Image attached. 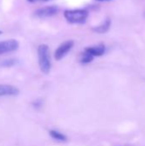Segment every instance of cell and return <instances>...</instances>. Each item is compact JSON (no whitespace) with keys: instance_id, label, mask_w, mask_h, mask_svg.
I'll return each instance as SVG.
<instances>
[{"instance_id":"1","label":"cell","mask_w":145,"mask_h":146,"mask_svg":"<svg viewBox=\"0 0 145 146\" xmlns=\"http://www.w3.org/2000/svg\"><path fill=\"white\" fill-rule=\"evenodd\" d=\"M38 58L41 72L45 74H49L51 68V62L49 46L47 44H42L38 47Z\"/></svg>"},{"instance_id":"2","label":"cell","mask_w":145,"mask_h":146,"mask_svg":"<svg viewBox=\"0 0 145 146\" xmlns=\"http://www.w3.org/2000/svg\"><path fill=\"white\" fill-rule=\"evenodd\" d=\"M63 15L67 21L71 24H84L89 16L88 11L84 9L65 10Z\"/></svg>"},{"instance_id":"3","label":"cell","mask_w":145,"mask_h":146,"mask_svg":"<svg viewBox=\"0 0 145 146\" xmlns=\"http://www.w3.org/2000/svg\"><path fill=\"white\" fill-rule=\"evenodd\" d=\"M74 42L73 40H68L59 45V47L55 51V58L56 61L62 60L73 47Z\"/></svg>"},{"instance_id":"4","label":"cell","mask_w":145,"mask_h":146,"mask_svg":"<svg viewBox=\"0 0 145 146\" xmlns=\"http://www.w3.org/2000/svg\"><path fill=\"white\" fill-rule=\"evenodd\" d=\"M19 48V42L15 39H7L0 42V56L15 51Z\"/></svg>"},{"instance_id":"5","label":"cell","mask_w":145,"mask_h":146,"mask_svg":"<svg viewBox=\"0 0 145 146\" xmlns=\"http://www.w3.org/2000/svg\"><path fill=\"white\" fill-rule=\"evenodd\" d=\"M58 8L56 6H47L41 8L34 12V15L38 17V18H47V17H51L57 14L58 12Z\"/></svg>"},{"instance_id":"6","label":"cell","mask_w":145,"mask_h":146,"mask_svg":"<svg viewBox=\"0 0 145 146\" xmlns=\"http://www.w3.org/2000/svg\"><path fill=\"white\" fill-rule=\"evenodd\" d=\"M19 93V89L14 86L0 85V97H15Z\"/></svg>"},{"instance_id":"7","label":"cell","mask_w":145,"mask_h":146,"mask_svg":"<svg viewBox=\"0 0 145 146\" xmlns=\"http://www.w3.org/2000/svg\"><path fill=\"white\" fill-rule=\"evenodd\" d=\"M105 50H106V47L104 44H98V45H96V46H90V47H86L85 49V51L90 53L91 56H93L94 57L95 56H102L104 53H105Z\"/></svg>"},{"instance_id":"8","label":"cell","mask_w":145,"mask_h":146,"mask_svg":"<svg viewBox=\"0 0 145 146\" xmlns=\"http://www.w3.org/2000/svg\"><path fill=\"white\" fill-rule=\"evenodd\" d=\"M110 26H111V20L110 19H106L104 21V22H103L101 25L99 26H97V27H93L91 28V30L94 32V33H107L109 28H110Z\"/></svg>"},{"instance_id":"9","label":"cell","mask_w":145,"mask_h":146,"mask_svg":"<svg viewBox=\"0 0 145 146\" xmlns=\"http://www.w3.org/2000/svg\"><path fill=\"white\" fill-rule=\"evenodd\" d=\"M49 133H50V137H51L52 139H56V140H57V141L66 142V141L68 140V138H67L64 134L59 133L58 131L50 130V131L49 132Z\"/></svg>"},{"instance_id":"10","label":"cell","mask_w":145,"mask_h":146,"mask_svg":"<svg viewBox=\"0 0 145 146\" xmlns=\"http://www.w3.org/2000/svg\"><path fill=\"white\" fill-rule=\"evenodd\" d=\"M94 59V56H91L90 53L86 52V51H84V53L81 55V57L79 59V62L83 64H87V63H90L93 61Z\"/></svg>"},{"instance_id":"11","label":"cell","mask_w":145,"mask_h":146,"mask_svg":"<svg viewBox=\"0 0 145 146\" xmlns=\"http://www.w3.org/2000/svg\"><path fill=\"white\" fill-rule=\"evenodd\" d=\"M30 3H38V2H48L50 0H27Z\"/></svg>"},{"instance_id":"12","label":"cell","mask_w":145,"mask_h":146,"mask_svg":"<svg viewBox=\"0 0 145 146\" xmlns=\"http://www.w3.org/2000/svg\"><path fill=\"white\" fill-rule=\"evenodd\" d=\"M96 1H98V2H107V1H111V0H96Z\"/></svg>"},{"instance_id":"13","label":"cell","mask_w":145,"mask_h":146,"mask_svg":"<svg viewBox=\"0 0 145 146\" xmlns=\"http://www.w3.org/2000/svg\"><path fill=\"white\" fill-rule=\"evenodd\" d=\"M2 33H3V32H2V31L0 30V34H2Z\"/></svg>"}]
</instances>
